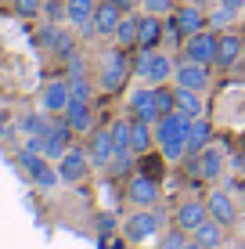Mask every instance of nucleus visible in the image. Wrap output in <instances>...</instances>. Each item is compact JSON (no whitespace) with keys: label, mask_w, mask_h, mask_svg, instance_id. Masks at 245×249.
Here are the masks:
<instances>
[{"label":"nucleus","mask_w":245,"mask_h":249,"mask_svg":"<svg viewBox=\"0 0 245 249\" xmlns=\"http://www.w3.org/2000/svg\"><path fill=\"white\" fill-rule=\"evenodd\" d=\"M98 249H126V235H123V238H108V235H101Z\"/></svg>","instance_id":"37"},{"label":"nucleus","mask_w":245,"mask_h":249,"mask_svg":"<svg viewBox=\"0 0 245 249\" xmlns=\"http://www.w3.org/2000/svg\"><path fill=\"white\" fill-rule=\"evenodd\" d=\"M130 112H133V119H145V123H151L155 126L159 119V101H155V87H137L130 94Z\"/></svg>","instance_id":"12"},{"label":"nucleus","mask_w":245,"mask_h":249,"mask_svg":"<svg viewBox=\"0 0 245 249\" xmlns=\"http://www.w3.org/2000/svg\"><path fill=\"white\" fill-rule=\"evenodd\" d=\"M133 72L141 76L145 83L151 87H159V83H170V76L177 72V62L166 51H155V47H141L137 62H133Z\"/></svg>","instance_id":"2"},{"label":"nucleus","mask_w":245,"mask_h":249,"mask_svg":"<svg viewBox=\"0 0 245 249\" xmlns=\"http://www.w3.org/2000/svg\"><path fill=\"white\" fill-rule=\"evenodd\" d=\"M137 36H141V15H123L119 29H115V44L119 47H137Z\"/></svg>","instance_id":"27"},{"label":"nucleus","mask_w":245,"mask_h":249,"mask_svg":"<svg viewBox=\"0 0 245 249\" xmlns=\"http://www.w3.org/2000/svg\"><path fill=\"white\" fill-rule=\"evenodd\" d=\"M72 126L69 123H65V119H62V123H50L47 126V134H40V137H25V148H33V152H40V156H47V159H62L65 156V152H69L72 148Z\"/></svg>","instance_id":"3"},{"label":"nucleus","mask_w":245,"mask_h":249,"mask_svg":"<svg viewBox=\"0 0 245 249\" xmlns=\"http://www.w3.org/2000/svg\"><path fill=\"white\" fill-rule=\"evenodd\" d=\"M216 4H220V7H227V11H234V15H238V11H245V0H216Z\"/></svg>","instance_id":"40"},{"label":"nucleus","mask_w":245,"mask_h":249,"mask_svg":"<svg viewBox=\"0 0 245 249\" xmlns=\"http://www.w3.org/2000/svg\"><path fill=\"white\" fill-rule=\"evenodd\" d=\"M216 51H220V33L213 29H198L191 36H184V58L202 65H216Z\"/></svg>","instance_id":"5"},{"label":"nucleus","mask_w":245,"mask_h":249,"mask_svg":"<svg viewBox=\"0 0 245 249\" xmlns=\"http://www.w3.org/2000/svg\"><path fill=\"white\" fill-rule=\"evenodd\" d=\"M151 148H155V126L145 123V119H133V152L148 156Z\"/></svg>","instance_id":"28"},{"label":"nucleus","mask_w":245,"mask_h":249,"mask_svg":"<svg viewBox=\"0 0 245 249\" xmlns=\"http://www.w3.org/2000/svg\"><path fill=\"white\" fill-rule=\"evenodd\" d=\"M188 130H191V116L170 112L155 123V148L166 162H180L188 156Z\"/></svg>","instance_id":"1"},{"label":"nucleus","mask_w":245,"mask_h":249,"mask_svg":"<svg viewBox=\"0 0 245 249\" xmlns=\"http://www.w3.org/2000/svg\"><path fill=\"white\" fill-rule=\"evenodd\" d=\"M195 174L206 177V181H216V177L224 174V152L216 148V144H206L195 156Z\"/></svg>","instance_id":"17"},{"label":"nucleus","mask_w":245,"mask_h":249,"mask_svg":"<svg viewBox=\"0 0 245 249\" xmlns=\"http://www.w3.org/2000/svg\"><path fill=\"white\" fill-rule=\"evenodd\" d=\"M130 58H126V47H115L105 54V62H101V90H119L126 83V76H130Z\"/></svg>","instance_id":"6"},{"label":"nucleus","mask_w":245,"mask_h":249,"mask_svg":"<svg viewBox=\"0 0 245 249\" xmlns=\"http://www.w3.org/2000/svg\"><path fill=\"white\" fill-rule=\"evenodd\" d=\"M126 199L133 206H141V210H151L159 202V181L151 174H133L126 181Z\"/></svg>","instance_id":"8"},{"label":"nucleus","mask_w":245,"mask_h":249,"mask_svg":"<svg viewBox=\"0 0 245 249\" xmlns=\"http://www.w3.org/2000/svg\"><path fill=\"white\" fill-rule=\"evenodd\" d=\"M44 11H47V18H65V4H58V0H47Z\"/></svg>","instance_id":"38"},{"label":"nucleus","mask_w":245,"mask_h":249,"mask_svg":"<svg viewBox=\"0 0 245 249\" xmlns=\"http://www.w3.org/2000/svg\"><path fill=\"white\" fill-rule=\"evenodd\" d=\"M40 40H44V44L54 51V54H62V58L76 54V51H72V47H76V44H72V36H69L65 29H58V25H47V29L40 33Z\"/></svg>","instance_id":"26"},{"label":"nucleus","mask_w":245,"mask_h":249,"mask_svg":"<svg viewBox=\"0 0 245 249\" xmlns=\"http://www.w3.org/2000/svg\"><path fill=\"white\" fill-rule=\"evenodd\" d=\"M90 166L108 170L115 159V141H112V126H101V130H90V144H87Z\"/></svg>","instance_id":"7"},{"label":"nucleus","mask_w":245,"mask_h":249,"mask_svg":"<svg viewBox=\"0 0 245 249\" xmlns=\"http://www.w3.org/2000/svg\"><path fill=\"white\" fill-rule=\"evenodd\" d=\"M206 144H213V123L206 116L191 119V130H188V156H198Z\"/></svg>","instance_id":"24"},{"label":"nucleus","mask_w":245,"mask_h":249,"mask_svg":"<svg viewBox=\"0 0 245 249\" xmlns=\"http://www.w3.org/2000/svg\"><path fill=\"white\" fill-rule=\"evenodd\" d=\"M98 228H101V235H112L115 217H112V213H101V217H98Z\"/></svg>","instance_id":"39"},{"label":"nucleus","mask_w":245,"mask_h":249,"mask_svg":"<svg viewBox=\"0 0 245 249\" xmlns=\"http://www.w3.org/2000/svg\"><path fill=\"white\" fill-rule=\"evenodd\" d=\"M242 69H245V47H242Z\"/></svg>","instance_id":"44"},{"label":"nucleus","mask_w":245,"mask_h":249,"mask_svg":"<svg viewBox=\"0 0 245 249\" xmlns=\"http://www.w3.org/2000/svg\"><path fill=\"white\" fill-rule=\"evenodd\" d=\"M47 126H50V119H47V116H40V112L22 116V130H25V137H40V134H47Z\"/></svg>","instance_id":"29"},{"label":"nucleus","mask_w":245,"mask_h":249,"mask_svg":"<svg viewBox=\"0 0 245 249\" xmlns=\"http://www.w3.org/2000/svg\"><path fill=\"white\" fill-rule=\"evenodd\" d=\"M242 174H245V152H242Z\"/></svg>","instance_id":"43"},{"label":"nucleus","mask_w":245,"mask_h":249,"mask_svg":"<svg viewBox=\"0 0 245 249\" xmlns=\"http://www.w3.org/2000/svg\"><path fill=\"white\" fill-rule=\"evenodd\" d=\"M159 249H184V231H170V235H163Z\"/></svg>","instance_id":"35"},{"label":"nucleus","mask_w":245,"mask_h":249,"mask_svg":"<svg viewBox=\"0 0 245 249\" xmlns=\"http://www.w3.org/2000/svg\"><path fill=\"white\" fill-rule=\"evenodd\" d=\"M191 238H195L198 246H206V249H220V242H224V224H220V220H213V217H206L195 231H191Z\"/></svg>","instance_id":"25"},{"label":"nucleus","mask_w":245,"mask_h":249,"mask_svg":"<svg viewBox=\"0 0 245 249\" xmlns=\"http://www.w3.org/2000/svg\"><path fill=\"white\" fill-rule=\"evenodd\" d=\"M242 47H245V36H238V33H220V51H216V65L224 69H234L242 65Z\"/></svg>","instance_id":"18"},{"label":"nucleus","mask_w":245,"mask_h":249,"mask_svg":"<svg viewBox=\"0 0 245 249\" xmlns=\"http://www.w3.org/2000/svg\"><path fill=\"white\" fill-rule=\"evenodd\" d=\"M141 7H145V15H159V18H163V15H173V0H141Z\"/></svg>","instance_id":"32"},{"label":"nucleus","mask_w":245,"mask_h":249,"mask_svg":"<svg viewBox=\"0 0 245 249\" xmlns=\"http://www.w3.org/2000/svg\"><path fill=\"white\" fill-rule=\"evenodd\" d=\"M108 4H119V7H130L133 0H108Z\"/></svg>","instance_id":"42"},{"label":"nucleus","mask_w":245,"mask_h":249,"mask_svg":"<svg viewBox=\"0 0 245 249\" xmlns=\"http://www.w3.org/2000/svg\"><path fill=\"white\" fill-rule=\"evenodd\" d=\"M177 228L180 231H195L202 220L209 217V210H206V199H184L180 206H177Z\"/></svg>","instance_id":"16"},{"label":"nucleus","mask_w":245,"mask_h":249,"mask_svg":"<svg viewBox=\"0 0 245 249\" xmlns=\"http://www.w3.org/2000/svg\"><path fill=\"white\" fill-rule=\"evenodd\" d=\"M98 0H65V18H69L76 29L90 33V22H94Z\"/></svg>","instance_id":"20"},{"label":"nucleus","mask_w":245,"mask_h":249,"mask_svg":"<svg viewBox=\"0 0 245 249\" xmlns=\"http://www.w3.org/2000/svg\"><path fill=\"white\" fill-rule=\"evenodd\" d=\"M231 22H234V11H227V7H216L213 15H206L209 29H231Z\"/></svg>","instance_id":"31"},{"label":"nucleus","mask_w":245,"mask_h":249,"mask_svg":"<svg viewBox=\"0 0 245 249\" xmlns=\"http://www.w3.org/2000/svg\"><path fill=\"white\" fill-rule=\"evenodd\" d=\"M166 40V22L159 15H141V36L137 47H159Z\"/></svg>","instance_id":"22"},{"label":"nucleus","mask_w":245,"mask_h":249,"mask_svg":"<svg viewBox=\"0 0 245 249\" xmlns=\"http://www.w3.org/2000/svg\"><path fill=\"white\" fill-rule=\"evenodd\" d=\"M170 18L177 22L180 36H191V33L206 29V11H202L198 4H180V7H173V15H170Z\"/></svg>","instance_id":"15"},{"label":"nucleus","mask_w":245,"mask_h":249,"mask_svg":"<svg viewBox=\"0 0 245 249\" xmlns=\"http://www.w3.org/2000/svg\"><path fill=\"white\" fill-rule=\"evenodd\" d=\"M0 134H4V123H0Z\"/></svg>","instance_id":"45"},{"label":"nucleus","mask_w":245,"mask_h":249,"mask_svg":"<svg viewBox=\"0 0 245 249\" xmlns=\"http://www.w3.org/2000/svg\"><path fill=\"white\" fill-rule=\"evenodd\" d=\"M173 101H177V112H184L191 119L206 116V101H202L198 90H188V87H177V83H173Z\"/></svg>","instance_id":"21"},{"label":"nucleus","mask_w":245,"mask_h":249,"mask_svg":"<svg viewBox=\"0 0 245 249\" xmlns=\"http://www.w3.org/2000/svg\"><path fill=\"white\" fill-rule=\"evenodd\" d=\"M69 90H72V98L90 101V83H87V76H69Z\"/></svg>","instance_id":"33"},{"label":"nucleus","mask_w":245,"mask_h":249,"mask_svg":"<svg viewBox=\"0 0 245 249\" xmlns=\"http://www.w3.org/2000/svg\"><path fill=\"white\" fill-rule=\"evenodd\" d=\"M173 83L177 87H188V90H206L209 83H213V72H209V65H202V62H188L184 58L180 65H177V72H173Z\"/></svg>","instance_id":"10"},{"label":"nucleus","mask_w":245,"mask_h":249,"mask_svg":"<svg viewBox=\"0 0 245 249\" xmlns=\"http://www.w3.org/2000/svg\"><path fill=\"white\" fill-rule=\"evenodd\" d=\"M123 22V7L119 4H108V0H98V11H94V22H90V33L98 36H115Z\"/></svg>","instance_id":"13"},{"label":"nucleus","mask_w":245,"mask_h":249,"mask_svg":"<svg viewBox=\"0 0 245 249\" xmlns=\"http://www.w3.org/2000/svg\"><path fill=\"white\" fill-rule=\"evenodd\" d=\"M206 210H209V217H213V220H220L224 228L234 220V199H231L227 192H220V188H216V192H209Z\"/></svg>","instance_id":"23"},{"label":"nucleus","mask_w":245,"mask_h":249,"mask_svg":"<svg viewBox=\"0 0 245 249\" xmlns=\"http://www.w3.org/2000/svg\"><path fill=\"white\" fill-rule=\"evenodd\" d=\"M18 166L25 170V177H29L36 188H54V184H62L58 166H50V159L40 156V152H33V148H22V152H18Z\"/></svg>","instance_id":"4"},{"label":"nucleus","mask_w":245,"mask_h":249,"mask_svg":"<svg viewBox=\"0 0 245 249\" xmlns=\"http://www.w3.org/2000/svg\"><path fill=\"white\" fill-rule=\"evenodd\" d=\"M184 249H206V246H198L195 238H191V242H184Z\"/></svg>","instance_id":"41"},{"label":"nucleus","mask_w":245,"mask_h":249,"mask_svg":"<svg viewBox=\"0 0 245 249\" xmlns=\"http://www.w3.org/2000/svg\"><path fill=\"white\" fill-rule=\"evenodd\" d=\"M72 101V90H69V80H50L44 90H40V105H44V112H65Z\"/></svg>","instance_id":"14"},{"label":"nucleus","mask_w":245,"mask_h":249,"mask_svg":"<svg viewBox=\"0 0 245 249\" xmlns=\"http://www.w3.org/2000/svg\"><path fill=\"white\" fill-rule=\"evenodd\" d=\"M87 170H90V156L83 148H69L58 159V177H62V184H80L83 177H87Z\"/></svg>","instance_id":"11"},{"label":"nucleus","mask_w":245,"mask_h":249,"mask_svg":"<svg viewBox=\"0 0 245 249\" xmlns=\"http://www.w3.org/2000/svg\"><path fill=\"white\" fill-rule=\"evenodd\" d=\"M155 101H159V116H170V112H177L173 90H170V87H163V83L155 87Z\"/></svg>","instance_id":"30"},{"label":"nucleus","mask_w":245,"mask_h":249,"mask_svg":"<svg viewBox=\"0 0 245 249\" xmlns=\"http://www.w3.org/2000/svg\"><path fill=\"white\" fill-rule=\"evenodd\" d=\"M159 228H163V220H159L151 210H137L133 217H126L123 235L130 238V242H148V238H155V235H159Z\"/></svg>","instance_id":"9"},{"label":"nucleus","mask_w":245,"mask_h":249,"mask_svg":"<svg viewBox=\"0 0 245 249\" xmlns=\"http://www.w3.org/2000/svg\"><path fill=\"white\" fill-rule=\"evenodd\" d=\"M130 166H133V156H115V159H112V166H108V170H112V174H126Z\"/></svg>","instance_id":"36"},{"label":"nucleus","mask_w":245,"mask_h":249,"mask_svg":"<svg viewBox=\"0 0 245 249\" xmlns=\"http://www.w3.org/2000/svg\"><path fill=\"white\" fill-rule=\"evenodd\" d=\"M40 7H44V0H15V11H18V15H25V18L40 15Z\"/></svg>","instance_id":"34"},{"label":"nucleus","mask_w":245,"mask_h":249,"mask_svg":"<svg viewBox=\"0 0 245 249\" xmlns=\"http://www.w3.org/2000/svg\"><path fill=\"white\" fill-rule=\"evenodd\" d=\"M62 116H65V123H69L76 134H87V130H94V112H90V101L72 98V101H69V108H65Z\"/></svg>","instance_id":"19"}]
</instances>
